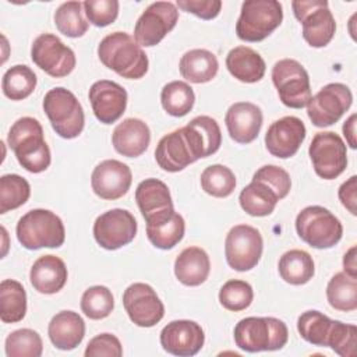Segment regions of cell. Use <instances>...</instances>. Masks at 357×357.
<instances>
[{
    "instance_id": "20",
    "label": "cell",
    "mask_w": 357,
    "mask_h": 357,
    "mask_svg": "<svg viewBox=\"0 0 357 357\" xmlns=\"http://www.w3.org/2000/svg\"><path fill=\"white\" fill-rule=\"evenodd\" d=\"M89 102L95 117L103 124L116 123L127 107V91L114 81L100 79L89 88Z\"/></svg>"
},
{
    "instance_id": "38",
    "label": "cell",
    "mask_w": 357,
    "mask_h": 357,
    "mask_svg": "<svg viewBox=\"0 0 357 357\" xmlns=\"http://www.w3.org/2000/svg\"><path fill=\"white\" fill-rule=\"evenodd\" d=\"M195 102L192 88L184 81L167 82L160 92V103L165 112L173 117H183L191 112Z\"/></svg>"
},
{
    "instance_id": "32",
    "label": "cell",
    "mask_w": 357,
    "mask_h": 357,
    "mask_svg": "<svg viewBox=\"0 0 357 357\" xmlns=\"http://www.w3.org/2000/svg\"><path fill=\"white\" fill-rule=\"evenodd\" d=\"M278 201V194L269 185L258 180H251V183L245 185L238 195L241 209L251 216L271 215Z\"/></svg>"
},
{
    "instance_id": "52",
    "label": "cell",
    "mask_w": 357,
    "mask_h": 357,
    "mask_svg": "<svg viewBox=\"0 0 357 357\" xmlns=\"http://www.w3.org/2000/svg\"><path fill=\"white\" fill-rule=\"evenodd\" d=\"M356 113H353L343 124V135L347 141V144L350 145V148L356 149L357 146V142H356Z\"/></svg>"
},
{
    "instance_id": "29",
    "label": "cell",
    "mask_w": 357,
    "mask_h": 357,
    "mask_svg": "<svg viewBox=\"0 0 357 357\" xmlns=\"http://www.w3.org/2000/svg\"><path fill=\"white\" fill-rule=\"evenodd\" d=\"M226 67L236 79L245 84L261 81L266 70L262 56L248 46L231 49L226 56Z\"/></svg>"
},
{
    "instance_id": "15",
    "label": "cell",
    "mask_w": 357,
    "mask_h": 357,
    "mask_svg": "<svg viewBox=\"0 0 357 357\" xmlns=\"http://www.w3.org/2000/svg\"><path fill=\"white\" fill-rule=\"evenodd\" d=\"M137 229L138 225L131 212L114 208L96 218L93 237L102 248L113 251L130 244L137 234Z\"/></svg>"
},
{
    "instance_id": "12",
    "label": "cell",
    "mask_w": 357,
    "mask_h": 357,
    "mask_svg": "<svg viewBox=\"0 0 357 357\" xmlns=\"http://www.w3.org/2000/svg\"><path fill=\"white\" fill-rule=\"evenodd\" d=\"M353 93L350 88L340 82L322 86L307 103V114L315 127L335 124L351 106Z\"/></svg>"
},
{
    "instance_id": "6",
    "label": "cell",
    "mask_w": 357,
    "mask_h": 357,
    "mask_svg": "<svg viewBox=\"0 0 357 357\" xmlns=\"http://www.w3.org/2000/svg\"><path fill=\"white\" fill-rule=\"evenodd\" d=\"M283 21V7L276 0H247L241 4L236 24L237 38L245 42H261Z\"/></svg>"
},
{
    "instance_id": "24",
    "label": "cell",
    "mask_w": 357,
    "mask_h": 357,
    "mask_svg": "<svg viewBox=\"0 0 357 357\" xmlns=\"http://www.w3.org/2000/svg\"><path fill=\"white\" fill-rule=\"evenodd\" d=\"M151 130L141 119L130 117L116 126L112 134V144L117 153L126 158H138L149 146Z\"/></svg>"
},
{
    "instance_id": "14",
    "label": "cell",
    "mask_w": 357,
    "mask_h": 357,
    "mask_svg": "<svg viewBox=\"0 0 357 357\" xmlns=\"http://www.w3.org/2000/svg\"><path fill=\"white\" fill-rule=\"evenodd\" d=\"M32 61L53 78L67 77L77 64L73 49L53 33H40L31 46Z\"/></svg>"
},
{
    "instance_id": "37",
    "label": "cell",
    "mask_w": 357,
    "mask_h": 357,
    "mask_svg": "<svg viewBox=\"0 0 357 357\" xmlns=\"http://www.w3.org/2000/svg\"><path fill=\"white\" fill-rule=\"evenodd\" d=\"M36 82V74L28 66L17 64L4 73L1 89L6 98L11 100H22L35 91Z\"/></svg>"
},
{
    "instance_id": "34",
    "label": "cell",
    "mask_w": 357,
    "mask_h": 357,
    "mask_svg": "<svg viewBox=\"0 0 357 357\" xmlns=\"http://www.w3.org/2000/svg\"><path fill=\"white\" fill-rule=\"evenodd\" d=\"M26 314V293L24 286L14 279L0 283V319L4 324L22 321Z\"/></svg>"
},
{
    "instance_id": "47",
    "label": "cell",
    "mask_w": 357,
    "mask_h": 357,
    "mask_svg": "<svg viewBox=\"0 0 357 357\" xmlns=\"http://www.w3.org/2000/svg\"><path fill=\"white\" fill-rule=\"evenodd\" d=\"M252 180H258L269 185L278 194L279 199H283L284 197H287L291 188V180L289 173L284 169L275 165H265L259 167L254 173Z\"/></svg>"
},
{
    "instance_id": "50",
    "label": "cell",
    "mask_w": 357,
    "mask_h": 357,
    "mask_svg": "<svg viewBox=\"0 0 357 357\" xmlns=\"http://www.w3.org/2000/svg\"><path fill=\"white\" fill-rule=\"evenodd\" d=\"M339 199L342 202V205L351 213V215H357V177L351 176L349 180H346L337 191Z\"/></svg>"
},
{
    "instance_id": "26",
    "label": "cell",
    "mask_w": 357,
    "mask_h": 357,
    "mask_svg": "<svg viewBox=\"0 0 357 357\" xmlns=\"http://www.w3.org/2000/svg\"><path fill=\"white\" fill-rule=\"evenodd\" d=\"M67 266L64 261L56 255L39 257L29 271L32 287L42 294H54L60 291L67 282Z\"/></svg>"
},
{
    "instance_id": "51",
    "label": "cell",
    "mask_w": 357,
    "mask_h": 357,
    "mask_svg": "<svg viewBox=\"0 0 357 357\" xmlns=\"http://www.w3.org/2000/svg\"><path fill=\"white\" fill-rule=\"evenodd\" d=\"M356 245H351L344 257H343V269L344 273H347L351 278H357V264H356Z\"/></svg>"
},
{
    "instance_id": "11",
    "label": "cell",
    "mask_w": 357,
    "mask_h": 357,
    "mask_svg": "<svg viewBox=\"0 0 357 357\" xmlns=\"http://www.w3.org/2000/svg\"><path fill=\"white\" fill-rule=\"evenodd\" d=\"M308 153L317 176L324 180H333L346 170V144L333 131L317 132L310 144Z\"/></svg>"
},
{
    "instance_id": "30",
    "label": "cell",
    "mask_w": 357,
    "mask_h": 357,
    "mask_svg": "<svg viewBox=\"0 0 357 357\" xmlns=\"http://www.w3.org/2000/svg\"><path fill=\"white\" fill-rule=\"evenodd\" d=\"M178 70L185 81L205 84L216 77L219 61L216 56L206 49H192L181 56Z\"/></svg>"
},
{
    "instance_id": "35",
    "label": "cell",
    "mask_w": 357,
    "mask_h": 357,
    "mask_svg": "<svg viewBox=\"0 0 357 357\" xmlns=\"http://www.w3.org/2000/svg\"><path fill=\"white\" fill-rule=\"evenodd\" d=\"M333 324L335 319H331L317 310H310L298 317L297 331L305 342L314 346L328 347Z\"/></svg>"
},
{
    "instance_id": "21",
    "label": "cell",
    "mask_w": 357,
    "mask_h": 357,
    "mask_svg": "<svg viewBox=\"0 0 357 357\" xmlns=\"http://www.w3.org/2000/svg\"><path fill=\"white\" fill-rule=\"evenodd\" d=\"M137 205L146 223L156 222L174 212L169 187L159 178H145L135 190Z\"/></svg>"
},
{
    "instance_id": "7",
    "label": "cell",
    "mask_w": 357,
    "mask_h": 357,
    "mask_svg": "<svg viewBox=\"0 0 357 357\" xmlns=\"http://www.w3.org/2000/svg\"><path fill=\"white\" fill-rule=\"evenodd\" d=\"M296 231L310 247L324 250L332 248L340 241L343 226L329 209L311 205L298 212L296 218Z\"/></svg>"
},
{
    "instance_id": "41",
    "label": "cell",
    "mask_w": 357,
    "mask_h": 357,
    "mask_svg": "<svg viewBox=\"0 0 357 357\" xmlns=\"http://www.w3.org/2000/svg\"><path fill=\"white\" fill-rule=\"evenodd\" d=\"M201 187L212 197L226 198L236 188V176L225 165H211L201 173Z\"/></svg>"
},
{
    "instance_id": "8",
    "label": "cell",
    "mask_w": 357,
    "mask_h": 357,
    "mask_svg": "<svg viewBox=\"0 0 357 357\" xmlns=\"http://www.w3.org/2000/svg\"><path fill=\"white\" fill-rule=\"evenodd\" d=\"M291 8L303 25V38L311 47L326 46L335 35L336 21L326 0H296Z\"/></svg>"
},
{
    "instance_id": "17",
    "label": "cell",
    "mask_w": 357,
    "mask_h": 357,
    "mask_svg": "<svg viewBox=\"0 0 357 357\" xmlns=\"http://www.w3.org/2000/svg\"><path fill=\"white\" fill-rule=\"evenodd\" d=\"M305 126L296 116H284L273 121L265 134V146L272 156L287 159L297 153L305 139Z\"/></svg>"
},
{
    "instance_id": "18",
    "label": "cell",
    "mask_w": 357,
    "mask_h": 357,
    "mask_svg": "<svg viewBox=\"0 0 357 357\" xmlns=\"http://www.w3.org/2000/svg\"><path fill=\"white\" fill-rule=\"evenodd\" d=\"M204 342V329L199 324L190 319L172 321L160 332L163 350L178 357L195 356L202 349Z\"/></svg>"
},
{
    "instance_id": "16",
    "label": "cell",
    "mask_w": 357,
    "mask_h": 357,
    "mask_svg": "<svg viewBox=\"0 0 357 357\" xmlns=\"http://www.w3.org/2000/svg\"><path fill=\"white\" fill-rule=\"evenodd\" d=\"M123 305L132 324L141 328L155 326L165 315V305L146 283H132L123 293Z\"/></svg>"
},
{
    "instance_id": "36",
    "label": "cell",
    "mask_w": 357,
    "mask_h": 357,
    "mask_svg": "<svg viewBox=\"0 0 357 357\" xmlns=\"http://www.w3.org/2000/svg\"><path fill=\"white\" fill-rule=\"evenodd\" d=\"M326 298L337 311H354L357 308V278L339 272L331 278L326 286Z\"/></svg>"
},
{
    "instance_id": "2",
    "label": "cell",
    "mask_w": 357,
    "mask_h": 357,
    "mask_svg": "<svg viewBox=\"0 0 357 357\" xmlns=\"http://www.w3.org/2000/svg\"><path fill=\"white\" fill-rule=\"evenodd\" d=\"M7 142L18 163L26 172L42 173L50 166V149L43 138V128L36 119H18L7 134Z\"/></svg>"
},
{
    "instance_id": "28",
    "label": "cell",
    "mask_w": 357,
    "mask_h": 357,
    "mask_svg": "<svg viewBox=\"0 0 357 357\" xmlns=\"http://www.w3.org/2000/svg\"><path fill=\"white\" fill-rule=\"evenodd\" d=\"M211 272V261L205 250L199 247L184 248L174 261V275L185 286L202 284Z\"/></svg>"
},
{
    "instance_id": "42",
    "label": "cell",
    "mask_w": 357,
    "mask_h": 357,
    "mask_svg": "<svg viewBox=\"0 0 357 357\" xmlns=\"http://www.w3.org/2000/svg\"><path fill=\"white\" fill-rule=\"evenodd\" d=\"M4 347L8 357H40L43 351L40 335L29 328L11 332L6 337Z\"/></svg>"
},
{
    "instance_id": "23",
    "label": "cell",
    "mask_w": 357,
    "mask_h": 357,
    "mask_svg": "<svg viewBox=\"0 0 357 357\" xmlns=\"http://www.w3.org/2000/svg\"><path fill=\"white\" fill-rule=\"evenodd\" d=\"M155 160L159 167L169 173H177L197 162L183 127L160 138L155 149Z\"/></svg>"
},
{
    "instance_id": "13",
    "label": "cell",
    "mask_w": 357,
    "mask_h": 357,
    "mask_svg": "<svg viewBox=\"0 0 357 357\" xmlns=\"http://www.w3.org/2000/svg\"><path fill=\"white\" fill-rule=\"evenodd\" d=\"M178 8L172 1H155L139 15L134 26V39L139 46L158 45L177 24Z\"/></svg>"
},
{
    "instance_id": "45",
    "label": "cell",
    "mask_w": 357,
    "mask_h": 357,
    "mask_svg": "<svg viewBox=\"0 0 357 357\" xmlns=\"http://www.w3.org/2000/svg\"><path fill=\"white\" fill-rule=\"evenodd\" d=\"M357 344V328L353 324H343L342 321H335L328 347H331L336 354L342 357L356 356Z\"/></svg>"
},
{
    "instance_id": "48",
    "label": "cell",
    "mask_w": 357,
    "mask_h": 357,
    "mask_svg": "<svg viewBox=\"0 0 357 357\" xmlns=\"http://www.w3.org/2000/svg\"><path fill=\"white\" fill-rule=\"evenodd\" d=\"M84 354L85 357H120L123 356V346L114 335L100 333L88 342Z\"/></svg>"
},
{
    "instance_id": "49",
    "label": "cell",
    "mask_w": 357,
    "mask_h": 357,
    "mask_svg": "<svg viewBox=\"0 0 357 357\" xmlns=\"http://www.w3.org/2000/svg\"><path fill=\"white\" fill-rule=\"evenodd\" d=\"M176 6L187 13L197 15L201 20H213L222 8L220 0H177Z\"/></svg>"
},
{
    "instance_id": "19",
    "label": "cell",
    "mask_w": 357,
    "mask_h": 357,
    "mask_svg": "<svg viewBox=\"0 0 357 357\" xmlns=\"http://www.w3.org/2000/svg\"><path fill=\"white\" fill-rule=\"evenodd\" d=\"M131 169L116 159H106L96 165L91 176L93 192L107 201H114L127 194L131 187Z\"/></svg>"
},
{
    "instance_id": "3",
    "label": "cell",
    "mask_w": 357,
    "mask_h": 357,
    "mask_svg": "<svg viewBox=\"0 0 357 357\" xmlns=\"http://www.w3.org/2000/svg\"><path fill=\"white\" fill-rule=\"evenodd\" d=\"M233 335L236 346L244 351H273L286 346L289 329L273 317H247L236 324Z\"/></svg>"
},
{
    "instance_id": "9",
    "label": "cell",
    "mask_w": 357,
    "mask_h": 357,
    "mask_svg": "<svg viewBox=\"0 0 357 357\" xmlns=\"http://www.w3.org/2000/svg\"><path fill=\"white\" fill-rule=\"evenodd\" d=\"M272 82L280 102L291 109L307 106L311 98L310 77L305 68L294 59H282L272 67Z\"/></svg>"
},
{
    "instance_id": "44",
    "label": "cell",
    "mask_w": 357,
    "mask_h": 357,
    "mask_svg": "<svg viewBox=\"0 0 357 357\" xmlns=\"http://www.w3.org/2000/svg\"><path fill=\"white\" fill-rule=\"evenodd\" d=\"M254 298V290L245 280L231 279L227 280L219 290V303L223 308L238 312L248 308Z\"/></svg>"
},
{
    "instance_id": "39",
    "label": "cell",
    "mask_w": 357,
    "mask_h": 357,
    "mask_svg": "<svg viewBox=\"0 0 357 357\" xmlns=\"http://www.w3.org/2000/svg\"><path fill=\"white\" fill-rule=\"evenodd\" d=\"M84 3L66 1L54 11V25L60 33L68 38H79L88 31V21L84 18Z\"/></svg>"
},
{
    "instance_id": "10",
    "label": "cell",
    "mask_w": 357,
    "mask_h": 357,
    "mask_svg": "<svg viewBox=\"0 0 357 357\" xmlns=\"http://www.w3.org/2000/svg\"><path fill=\"white\" fill-rule=\"evenodd\" d=\"M264 240L258 229L250 225L233 226L225 240V257L229 266L237 272L255 268L261 259Z\"/></svg>"
},
{
    "instance_id": "43",
    "label": "cell",
    "mask_w": 357,
    "mask_h": 357,
    "mask_svg": "<svg viewBox=\"0 0 357 357\" xmlns=\"http://www.w3.org/2000/svg\"><path fill=\"white\" fill-rule=\"evenodd\" d=\"M114 308V298L106 286H91L81 297V310L89 319H103Z\"/></svg>"
},
{
    "instance_id": "1",
    "label": "cell",
    "mask_w": 357,
    "mask_h": 357,
    "mask_svg": "<svg viewBox=\"0 0 357 357\" xmlns=\"http://www.w3.org/2000/svg\"><path fill=\"white\" fill-rule=\"evenodd\" d=\"M98 56L102 64L127 79H139L148 73V56L135 39L121 31L106 35L99 46Z\"/></svg>"
},
{
    "instance_id": "25",
    "label": "cell",
    "mask_w": 357,
    "mask_h": 357,
    "mask_svg": "<svg viewBox=\"0 0 357 357\" xmlns=\"http://www.w3.org/2000/svg\"><path fill=\"white\" fill-rule=\"evenodd\" d=\"M195 159L208 158L218 152L222 144V131L218 121L209 116H197L183 127Z\"/></svg>"
},
{
    "instance_id": "40",
    "label": "cell",
    "mask_w": 357,
    "mask_h": 357,
    "mask_svg": "<svg viewBox=\"0 0 357 357\" xmlns=\"http://www.w3.org/2000/svg\"><path fill=\"white\" fill-rule=\"evenodd\" d=\"M31 195L29 183L20 174H4L0 177V213L22 206Z\"/></svg>"
},
{
    "instance_id": "31",
    "label": "cell",
    "mask_w": 357,
    "mask_h": 357,
    "mask_svg": "<svg viewBox=\"0 0 357 357\" xmlns=\"http://www.w3.org/2000/svg\"><path fill=\"white\" fill-rule=\"evenodd\" d=\"M279 275L280 278L290 284L301 286L308 283L314 273H315V265L312 257L304 251V250H290L286 251L278 264Z\"/></svg>"
},
{
    "instance_id": "4",
    "label": "cell",
    "mask_w": 357,
    "mask_h": 357,
    "mask_svg": "<svg viewBox=\"0 0 357 357\" xmlns=\"http://www.w3.org/2000/svg\"><path fill=\"white\" fill-rule=\"evenodd\" d=\"M20 244L26 250L57 248L66 240L63 220L49 209H32L22 215L15 227Z\"/></svg>"
},
{
    "instance_id": "33",
    "label": "cell",
    "mask_w": 357,
    "mask_h": 357,
    "mask_svg": "<svg viewBox=\"0 0 357 357\" xmlns=\"http://www.w3.org/2000/svg\"><path fill=\"white\" fill-rule=\"evenodd\" d=\"M185 222L176 211L156 222L146 223L148 240L160 250H170L177 245L183 240Z\"/></svg>"
},
{
    "instance_id": "5",
    "label": "cell",
    "mask_w": 357,
    "mask_h": 357,
    "mask_svg": "<svg viewBox=\"0 0 357 357\" xmlns=\"http://www.w3.org/2000/svg\"><path fill=\"white\" fill-rule=\"evenodd\" d=\"M43 110L56 131L61 138H77L85 124L84 109L77 96L63 88L56 86L46 92L43 98Z\"/></svg>"
},
{
    "instance_id": "27",
    "label": "cell",
    "mask_w": 357,
    "mask_h": 357,
    "mask_svg": "<svg viewBox=\"0 0 357 357\" xmlns=\"http://www.w3.org/2000/svg\"><path fill=\"white\" fill-rule=\"evenodd\" d=\"M47 335L54 347L60 350H73L85 336V322L78 312L64 310L50 319Z\"/></svg>"
},
{
    "instance_id": "46",
    "label": "cell",
    "mask_w": 357,
    "mask_h": 357,
    "mask_svg": "<svg viewBox=\"0 0 357 357\" xmlns=\"http://www.w3.org/2000/svg\"><path fill=\"white\" fill-rule=\"evenodd\" d=\"M117 0H86L84 1V13L88 21L99 28L113 24L119 15Z\"/></svg>"
},
{
    "instance_id": "22",
    "label": "cell",
    "mask_w": 357,
    "mask_h": 357,
    "mask_svg": "<svg viewBox=\"0 0 357 357\" xmlns=\"http://www.w3.org/2000/svg\"><path fill=\"white\" fill-rule=\"evenodd\" d=\"M262 112L251 102L233 103L225 116V123L230 138L237 144L252 142L262 127Z\"/></svg>"
}]
</instances>
